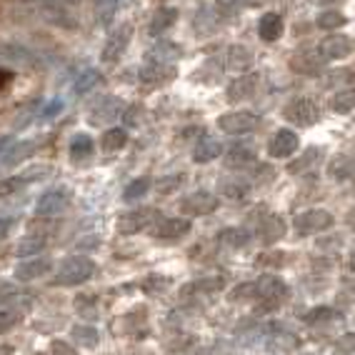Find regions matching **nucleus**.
<instances>
[{"instance_id":"f257e3e1","label":"nucleus","mask_w":355,"mask_h":355,"mask_svg":"<svg viewBox=\"0 0 355 355\" xmlns=\"http://www.w3.org/2000/svg\"><path fill=\"white\" fill-rule=\"evenodd\" d=\"M98 273V266L93 263L90 258H70L65 260L63 266L58 268L55 273V286H63V288H73V286H83V283H88L93 275Z\"/></svg>"},{"instance_id":"f03ea898","label":"nucleus","mask_w":355,"mask_h":355,"mask_svg":"<svg viewBox=\"0 0 355 355\" xmlns=\"http://www.w3.org/2000/svg\"><path fill=\"white\" fill-rule=\"evenodd\" d=\"M283 115H286V121L293 123V125L311 128L320 121V108H318V103L313 98H295V101H291L286 105Z\"/></svg>"},{"instance_id":"7ed1b4c3","label":"nucleus","mask_w":355,"mask_h":355,"mask_svg":"<svg viewBox=\"0 0 355 355\" xmlns=\"http://www.w3.org/2000/svg\"><path fill=\"white\" fill-rule=\"evenodd\" d=\"M70 205V191L58 185V188H48L35 203V216L38 218H55L60 213H65V208Z\"/></svg>"},{"instance_id":"20e7f679","label":"nucleus","mask_w":355,"mask_h":355,"mask_svg":"<svg viewBox=\"0 0 355 355\" xmlns=\"http://www.w3.org/2000/svg\"><path fill=\"white\" fill-rule=\"evenodd\" d=\"M260 123V118L253 110H230V113H223L218 125H220L223 133L228 135H245L250 130H255Z\"/></svg>"},{"instance_id":"39448f33","label":"nucleus","mask_w":355,"mask_h":355,"mask_svg":"<svg viewBox=\"0 0 355 355\" xmlns=\"http://www.w3.org/2000/svg\"><path fill=\"white\" fill-rule=\"evenodd\" d=\"M220 208V200H218V196H213V193L208 191H196L193 196H188L180 203V210H183L185 216H210V213H216V210Z\"/></svg>"},{"instance_id":"423d86ee","label":"nucleus","mask_w":355,"mask_h":355,"mask_svg":"<svg viewBox=\"0 0 355 355\" xmlns=\"http://www.w3.org/2000/svg\"><path fill=\"white\" fill-rule=\"evenodd\" d=\"M158 218V210L155 208H138V210H130V213H123L121 220H118V230L123 235H133L140 233V230L150 228V223H155Z\"/></svg>"},{"instance_id":"0eeeda50","label":"nucleus","mask_w":355,"mask_h":355,"mask_svg":"<svg viewBox=\"0 0 355 355\" xmlns=\"http://www.w3.org/2000/svg\"><path fill=\"white\" fill-rule=\"evenodd\" d=\"M298 146H300L298 135L293 133V130H288V128H280V130L273 133L270 143H268V155H270V158H278V160H286L298 150Z\"/></svg>"},{"instance_id":"6e6552de","label":"nucleus","mask_w":355,"mask_h":355,"mask_svg":"<svg viewBox=\"0 0 355 355\" xmlns=\"http://www.w3.org/2000/svg\"><path fill=\"white\" fill-rule=\"evenodd\" d=\"M130 33H133V28L128 26V23H123V26L115 28L113 35H110V38L105 40V45H103V60H105V63H115V60H121L123 53H125V48L130 45Z\"/></svg>"},{"instance_id":"1a4fd4ad","label":"nucleus","mask_w":355,"mask_h":355,"mask_svg":"<svg viewBox=\"0 0 355 355\" xmlns=\"http://www.w3.org/2000/svg\"><path fill=\"white\" fill-rule=\"evenodd\" d=\"M188 233H191V220L188 218H163L150 228V235L158 238V241H180Z\"/></svg>"},{"instance_id":"9d476101","label":"nucleus","mask_w":355,"mask_h":355,"mask_svg":"<svg viewBox=\"0 0 355 355\" xmlns=\"http://www.w3.org/2000/svg\"><path fill=\"white\" fill-rule=\"evenodd\" d=\"M330 225H333V216L323 208H311L295 218V228L300 233H320V230H328Z\"/></svg>"},{"instance_id":"9b49d317","label":"nucleus","mask_w":355,"mask_h":355,"mask_svg":"<svg viewBox=\"0 0 355 355\" xmlns=\"http://www.w3.org/2000/svg\"><path fill=\"white\" fill-rule=\"evenodd\" d=\"M350 51H353V43H350L348 35H340V33L328 35L323 43L318 45V53L323 60H343V58L350 55Z\"/></svg>"},{"instance_id":"f8f14e48","label":"nucleus","mask_w":355,"mask_h":355,"mask_svg":"<svg viewBox=\"0 0 355 355\" xmlns=\"http://www.w3.org/2000/svg\"><path fill=\"white\" fill-rule=\"evenodd\" d=\"M53 263L48 258H40V255H35V258H28L23 260L20 266H15L13 275L15 280H20V283H28V280H38L43 278V275L51 273Z\"/></svg>"},{"instance_id":"ddd939ff","label":"nucleus","mask_w":355,"mask_h":355,"mask_svg":"<svg viewBox=\"0 0 355 355\" xmlns=\"http://www.w3.org/2000/svg\"><path fill=\"white\" fill-rule=\"evenodd\" d=\"M125 110V105H123L121 98H101V101L90 108V123H98V125H103V123H113L118 115Z\"/></svg>"},{"instance_id":"4468645a","label":"nucleus","mask_w":355,"mask_h":355,"mask_svg":"<svg viewBox=\"0 0 355 355\" xmlns=\"http://www.w3.org/2000/svg\"><path fill=\"white\" fill-rule=\"evenodd\" d=\"M258 83H260L258 73H245V76H238L228 85V90H225V98H228L230 103L245 101V98L255 96V88H258Z\"/></svg>"},{"instance_id":"2eb2a0df","label":"nucleus","mask_w":355,"mask_h":355,"mask_svg":"<svg viewBox=\"0 0 355 355\" xmlns=\"http://www.w3.org/2000/svg\"><path fill=\"white\" fill-rule=\"evenodd\" d=\"M173 76H175V65L165 63V60H150L140 70V80L148 85H165L168 80H173Z\"/></svg>"},{"instance_id":"dca6fc26","label":"nucleus","mask_w":355,"mask_h":355,"mask_svg":"<svg viewBox=\"0 0 355 355\" xmlns=\"http://www.w3.org/2000/svg\"><path fill=\"white\" fill-rule=\"evenodd\" d=\"M225 288V280L220 275H208V278L193 280L188 286L180 288V295H216Z\"/></svg>"},{"instance_id":"f3484780","label":"nucleus","mask_w":355,"mask_h":355,"mask_svg":"<svg viewBox=\"0 0 355 355\" xmlns=\"http://www.w3.org/2000/svg\"><path fill=\"white\" fill-rule=\"evenodd\" d=\"M283 31H286V26H283V18L278 13H266L258 20V35L266 43H275L283 35Z\"/></svg>"},{"instance_id":"a211bd4d","label":"nucleus","mask_w":355,"mask_h":355,"mask_svg":"<svg viewBox=\"0 0 355 355\" xmlns=\"http://www.w3.org/2000/svg\"><path fill=\"white\" fill-rule=\"evenodd\" d=\"M220 153H223V146L216 138H203L193 148V163L205 165V163H210V160H216Z\"/></svg>"},{"instance_id":"6ab92c4d","label":"nucleus","mask_w":355,"mask_h":355,"mask_svg":"<svg viewBox=\"0 0 355 355\" xmlns=\"http://www.w3.org/2000/svg\"><path fill=\"white\" fill-rule=\"evenodd\" d=\"M255 286H258V300L270 298V295H286V283L278 275H263L255 280Z\"/></svg>"},{"instance_id":"aec40b11","label":"nucleus","mask_w":355,"mask_h":355,"mask_svg":"<svg viewBox=\"0 0 355 355\" xmlns=\"http://www.w3.org/2000/svg\"><path fill=\"white\" fill-rule=\"evenodd\" d=\"M255 155H258V153L250 146H233L228 150V155H225V163H228L230 168H245V165L255 163Z\"/></svg>"},{"instance_id":"412c9836","label":"nucleus","mask_w":355,"mask_h":355,"mask_svg":"<svg viewBox=\"0 0 355 355\" xmlns=\"http://www.w3.org/2000/svg\"><path fill=\"white\" fill-rule=\"evenodd\" d=\"M328 173H330V178H338V180H355V158L345 155V158L333 160Z\"/></svg>"},{"instance_id":"4be33fe9","label":"nucleus","mask_w":355,"mask_h":355,"mask_svg":"<svg viewBox=\"0 0 355 355\" xmlns=\"http://www.w3.org/2000/svg\"><path fill=\"white\" fill-rule=\"evenodd\" d=\"M103 150L105 153H115V150H123L128 143V133L123 128H108L105 133H103Z\"/></svg>"},{"instance_id":"5701e85b","label":"nucleus","mask_w":355,"mask_h":355,"mask_svg":"<svg viewBox=\"0 0 355 355\" xmlns=\"http://www.w3.org/2000/svg\"><path fill=\"white\" fill-rule=\"evenodd\" d=\"M101 80H103L101 73L93 70V68H88V70H83L80 76H76V80H73V90H76L78 96H85V93H90V90L96 88Z\"/></svg>"},{"instance_id":"b1692460","label":"nucleus","mask_w":355,"mask_h":355,"mask_svg":"<svg viewBox=\"0 0 355 355\" xmlns=\"http://www.w3.org/2000/svg\"><path fill=\"white\" fill-rule=\"evenodd\" d=\"M175 20H178L175 8H160L158 13H155V18H153V23H150V35H160V33H165L173 23H175Z\"/></svg>"},{"instance_id":"393cba45","label":"nucleus","mask_w":355,"mask_h":355,"mask_svg":"<svg viewBox=\"0 0 355 355\" xmlns=\"http://www.w3.org/2000/svg\"><path fill=\"white\" fill-rule=\"evenodd\" d=\"M260 235H263V241H266V243L280 241V238L286 235V223L280 220L278 216L266 218V223H263V228H260Z\"/></svg>"},{"instance_id":"a878e982","label":"nucleus","mask_w":355,"mask_h":355,"mask_svg":"<svg viewBox=\"0 0 355 355\" xmlns=\"http://www.w3.org/2000/svg\"><path fill=\"white\" fill-rule=\"evenodd\" d=\"M330 108L340 115L353 113L355 110V88H345V90H340V93H336L333 101H330Z\"/></svg>"},{"instance_id":"bb28decb","label":"nucleus","mask_w":355,"mask_h":355,"mask_svg":"<svg viewBox=\"0 0 355 355\" xmlns=\"http://www.w3.org/2000/svg\"><path fill=\"white\" fill-rule=\"evenodd\" d=\"M28 180H31V173H26V175H13V178H6V180H0V200H3V198H10V196H18V193L28 185Z\"/></svg>"},{"instance_id":"cd10ccee","label":"nucleus","mask_w":355,"mask_h":355,"mask_svg":"<svg viewBox=\"0 0 355 355\" xmlns=\"http://www.w3.org/2000/svg\"><path fill=\"white\" fill-rule=\"evenodd\" d=\"M323 63V58L320 53H298V55L293 58V68L300 70V73H315Z\"/></svg>"},{"instance_id":"c85d7f7f","label":"nucleus","mask_w":355,"mask_h":355,"mask_svg":"<svg viewBox=\"0 0 355 355\" xmlns=\"http://www.w3.org/2000/svg\"><path fill=\"white\" fill-rule=\"evenodd\" d=\"M45 245H48V241H45V238H35V235H28L26 241H20L18 255H20V258H35V255L43 253Z\"/></svg>"},{"instance_id":"c756f323","label":"nucleus","mask_w":355,"mask_h":355,"mask_svg":"<svg viewBox=\"0 0 355 355\" xmlns=\"http://www.w3.org/2000/svg\"><path fill=\"white\" fill-rule=\"evenodd\" d=\"M225 65L230 70H245L250 65V55H248L245 48L235 45V48H228V53H225Z\"/></svg>"},{"instance_id":"7c9ffc66","label":"nucleus","mask_w":355,"mask_h":355,"mask_svg":"<svg viewBox=\"0 0 355 355\" xmlns=\"http://www.w3.org/2000/svg\"><path fill=\"white\" fill-rule=\"evenodd\" d=\"M90 153H93V138L85 133H78L76 138H73V143H70V155L83 160V158H88Z\"/></svg>"},{"instance_id":"2f4dec72","label":"nucleus","mask_w":355,"mask_h":355,"mask_svg":"<svg viewBox=\"0 0 355 355\" xmlns=\"http://www.w3.org/2000/svg\"><path fill=\"white\" fill-rule=\"evenodd\" d=\"M148 191H150V180H148V178H138V180H133V183L125 185L123 198H125L128 203H133V200H138V198L148 196Z\"/></svg>"},{"instance_id":"473e14b6","label":"nucleus","mask_w":355,"mask_h":355,"mask_svg":"<svg viewBox=\"0 0 355 355\" xmlns=\"http://www.w3.org/2000/svg\"><path fill=\"white\" fill-rule=\"evenodd\" d=\"M218 241H220L223 245H228V248H243L248 243V233H245V230H241V228H225V230H220Z\"/></svg>"},{"instance_id":"72a5a7b5","label":"nucleus","mask_w":355,"mask_h":355,"mask_svg":"<svg viewBox=\"0 0 355 355\" xmlns=\"http://www.w3.org/2000/svg\"><path fill=\"white\" fill-rule=\"evenodd\" d=\"M73 338H76V343L85 345V348L98 345V330L93 328V325H76V328H73Z\"/></svg>"},{"instance_id":"f704fd0d","label":"nucleus","mask_w":355,"mask_h":355,"mask_svg":"<svg viewBox=\"0 0 355 355\" xmlns=\"http://www.w3.org/2000/svg\"><path fill=\"white\" fill-rule=\"evenodd\" d=\"M318 28H323V31H336V28H343L345 23H348V18L343 13H338V10H328V13L318 15Z\"/></svg>"},{"instance_id":"c9c22d12","label":"nucleus","mask_w":355,"mask_h":355,"mask_svg":"<svg viewBox=\"0 0 355 355\" xmlns=\"http://www.w3.org/2000/svg\"><path fill=\"white\" fill-rule=\"evenodd\" d=\"M340 315L338 311H333V308H328V305H320V308H313V311L305 313V323H328V320H336V318Z\"/></svg>"},{"instance_id":"e433bc0d","label":"nucleus","mask_w":355,"mask_h":355,"mask_svg":"<svg viewBox=\"0 0 355 355\" xmlns=\"http://www.w3.org/2000/svg\"><path fill=\"white\" fill-rule=\"evenodd\" d=\"M118 8H121V3H118V0H98V6H96L98 23H101V26H108Z\"/></svg>"},{"instance_id":"4c0bfd02","label":"nucleus","mask_w":355,"mask_h":355,"mask_svg":"<svg viewBox=\"0 0 355 355\" xmlns=\"http://www.w3.org/2000/svg\"><path fill=\"white\" fill-rule=\"evenodd\" d=\"M230 300H238V303H243V300H258V286H255V280L235 288V291L230 293Z\"/></svg>"},{"instance_id":"58836bf2","label":"nucleus","mask_w":355,"mask_h":355,"mask_svg":"<svg viewBox=\"0 0 355 355\" xmlns=\"http://www.w3.org/2000/svg\"><path fill=\"white\" fill-rule=\"evenodd\" d=\"M286 295H270V298H263L255 303V315H268V313L278 311L280 305H283Z\"/></svg>"},{"instance_id":"ea45409f","label":"nucleus","mask_w":355,"mask_h":355,"mask_svg":"<svg viewBox=\"0 0 355 355\" xmlns=\"http://www.w3.org/2000/svg\"><path fill=\"white\" fill-rule=\"evenodd\" d=\"M318 155H320V150H315V148H311V150L305 153L303 158H300V160H295V163H291V168H288V171H291L293 175H300V173H303L305 168H308V165H311V163H315V160H318Z\"/></svg>"},{"instance_id":"a19ab883","label":"nucleus","mask_w":355,"mask_h":355,"mask_svg":"<svg viewBox=\"0 0 355 355\" xmlns=\"http://www.w3.org/2000/svg\"><path fill=\"white\" fill-rule=\"evenodd\" d=\"M28 150H33V143H15V146L10 148V153H8V158H3V160H6V165H13L26 158Z\"/></svg>"},{"instance_id":"79ce46f5","label":"nucleus","mask_w":355,"mask_h":355,"mask_svg":"<svg viewBox=\"0 0 355 355\" xmlns=\"http://www.w3.org/2000/svg\"><path fill=\"white\" fill-rule=\"evenodd\" d=\"M180 183H183V175H165L163 180H158V183H155V191L163 193V196H168V193L175 191Z\"/></svg>"},{"instance_id":"37998d69","label":"nucleus","mask_w":355,"mask_h":355,"mask_svg":"<svg viewBox=\"0 0 355 355\" xmlns=\"http://www.w3.org/2000/svg\"><path fill=\"white\" fill-rule=\"evenodd\" d=\"M223 196H228L230 200H241V198H245L248 196V185H243L241 180L238 183H225L223 185Z\"/></svg>"},{"instance_id":"c03bdc74","label":"nucleus","mask_w":355,"mask_h":355,"mask_svg":"<svg viewBox=\"0 0 355 355\" xmlns=\"http://www.w3.org/2000/svg\"><path fill=\"white\" fill-rule=\"evenodd\" d=\"M20 320V315L15 311H3L0 313V333H8L10 328H15Z\"/></svg>"},{"instance_id":"a18cd8bd","label":"nucleus","mask_w":355,"mask_h":355,"mask_svg":"<svg viewBox=\"0 0 355 355\" xmlns=\"http://www.w3.org/2000/svg\"><path fill=\"white\" fill-rule=\"evenodd\" d=\"M60 110H63V101H51L43 108V118H45V121H51V118H58V115H60Z\"/></svg>"},{"instance_id":"49530a36","label":"nucleus","mask_w":355,"mask_h":355,"mask_svg":"<svg viewBox=\"0 0 355 355\" xmlns=\"http://www.w3.org/2000/svg\"><path fill=\"white\" fill-rule=\"evenodd\" d=\"M78 311H80V313H85V315H88V313H90V308H96V305H98V298H93V295H88V298H78ZM90 318V315H88Z\"/></svg>"},{"instance_id":"de8ad7c7","label":"nucleus","mask_w":355,"mask_h":355,"mask_svg":"<svg viewBox=\"0 0 355 355\" xmlns=\"http://www.w3.org/2000/svg\"><path fill=\"white\" fill-rule=\"evenodd\" d=\"M13 146H15L13 135H0V158H3V155H8Z\"/></svg>"},{"instance_id":"09e8293b","label":"nucleus","mask_w":355,"mask_h":355,"mask_svg":"<svg viewBox=\"0 0 355 355\" xmlns=\"http://www.w3.org/2000/svg\"><path fill=\"white\" fill-rule=\"evenodd\" d=\"M13 225H15L13 218H0V241H3V238H8V235H10V230H13Z\"/></svg>"},{"instance_id":"8fccbe9b","label":"nucleus","mask_w":355,"mask_h":355,"mask_svg":"<svg viewBox=\"0 0 355 355\" xmlns=\"http://www.w3.org/2000/svg\"><path fill=\"white\" fill-rule=\"evenodd\" d=\"M13 70H0V90L6 88V85H10L13 83Z\"/></svg>"},{"instance_id":"3c124183","label":"nucleus","mask_w":355,"mask_h":355,"mask_svg":"<svg viewBox=\"0 0 355 355\" xmlns=\"http://www.w3.org/2000/svg\"><path fill=\"white\" fill-rule=\"evenodd\" d=\"M338 345H340L343 350H355V336H353V333H348V336L343 338V340L338 343Z\"/></svg>"},{"instance_id":"603ef678","label":"nucleus","mask_w":355,"mask_h":355,"mask_svg":"<svg viewBox=\"0 0 355 355\" xmlns=\"http://www.w3.org/2000/svg\"><path fill=\"white\" fill-rule=\"evenodd\" d=\"M241 3H243V0H220V6L225 8V10H233V8L238 10V8H241Z\"/></svg>"},{"instance_id":"864d4df0","label":"nucleus","mask_w":355,"mask_h":355,"mask_svg":"<svg viewBox=\"0 0 355 355\" xmlns=\"http://www.w3.org/2000/svg\"><path fill=\"white\" fill-rule=\"evenodd\" d=\"M53 350H58L60 355H73V350H70L65 343H53Z\"/></svg>"},{"instance_id":"5fc2aeb1","label":"nucleus","mask_w":355,"mask_h":355,"mask_svg":"<svg viewBox=\"0 0 355 355\" xmlns=\"http://www.w3.org/2000/svg\"><path fill=\"white\" fill-rule=\"evenodd\" d=\"M350 270H353V273H355V250H353V253H350Z\"/></svg>"},{"instance_id":"6e6d98bb","label":"nucleus","mask_w":355,"mask_h":355,"mask_svg":"<svg viewBox=\"0 0 355 355\" xmlns=\"http://www.w3.org/2000/svg\"><path fill=\"white\" fill-rule=\"evenodd\" d=\"M51 3H78V0H51Z\"/></svg>"}]
</instances>
